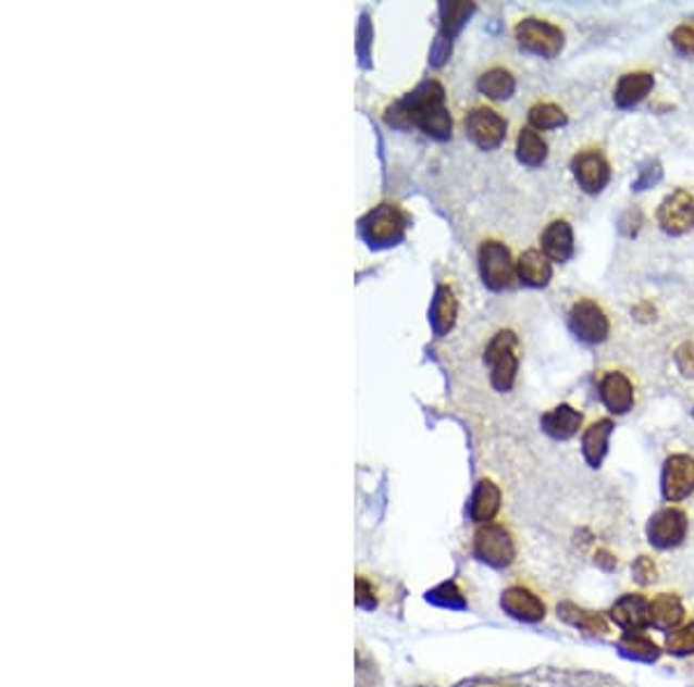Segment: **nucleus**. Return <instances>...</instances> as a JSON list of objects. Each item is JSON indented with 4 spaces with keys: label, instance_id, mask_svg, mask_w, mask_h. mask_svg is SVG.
<instances>
[{
    "label": "nucleus",
    "instance_id": "ddd939ff",
    "mask_svg": "<svg viewBox=\"0 0 694 687\" xmlns=\"http://www.w3.org/2000/svg\"><path fill=\"white\" fill-rule=\"evenodd\" d=\"M609 616L628 635H644L650 627V598L644 592H625L616 600Z\"/></svg>",
    "mask_w": 694,
    "mask_h": 687
},
{
    "label": "nucleus",
    "instance_id": "6e6552de",
    "mask_svg": "<svg viewBox=\"0 0 694 687\" xmlns=\"http://www.w3.org/2000/svg\"><path fill=\"white\" fill-rule=\"evenodd\" d=\"M463 125L474 147H480L482 151L498 149L507 137V121L484 104L472 107L463 118Z\"/></svg>",
    "mask_w": 694,
    "mask_h": 687
},
{
    "label": "nucleus",
    "instance_id": "aec40b11",
    "mask_svg": "<svg viewBox=\"0 0 694 687\" xmlns=\"http://www.w3.org/2000/svg\"><path fill=\"white\" fill-rule=\"evenodd\" d=\"M583 424V414L572 405L562 403L546 414H542V430L554 440H570L574 438Z\"/></svg>",
    "mask_w": 694,
    "mask_h": 687
},
{
    "label": "nucleus",
    "instance_id": "2eb2a0df",
    "mask_svg": "<svg viewBox=\"0 0 694 687\" xmlns=\"http://www.w3.org/2000/svg\"><path fill=\"white\" fill-rule=\"evenodd\" d=\"M503 609L509 613L511 619L517 621H525V623H537V621H544L546 616V604L544 600L540 598V595L535 590H531L523 584H515L509 586L505 592H503V600H500Z\"/></svg>",
    "mask_w": 694,
    "mask_h": 687
},
{
    "label": "nucleus",
    "instance_id": "7ed1b4c3",
    "mask_svg": "<svg viewBox=\"0 0 694 687\" xmlns=\"http://www.w3.org/2000/svg\"><path fill=\"white\" fill-rule=\"evenodd\" d=\"M484 364L491 369V385L496 391H509L519 373V336L515 332H498L484 350Z\"/></svg>",
    "mask_w": 694,
    "mask_h": 687
},
{
    "label": "nucleus",
    "instance_id": "9d476101",
    "mask_svg": "<svg viewBox=\"0 0 694 687\" xmlns=\"http://www.w3.org/2000/svg\"><path fill=\"white\" fill-rule=\"evenodd\" d=\"M480 274L484 285L496 289V292L511 285L517 276V262L511 260V252L505 243L488 239L480 246Z\"/></svg>",
    "mask_w": 694,
    "mask_h": 687
},
{
    "label": "nucleus",
    "instance_id": "423d86ee",
    "mask_svg": "<svg viewBox=\"0 0 694 687\" xmlns=\"http://www.w3.org/2000/svg\"><path fill=\"white\" fill-rule=\"evenodd\" d=\"M361 227L373 246H394L406 237L408 215L400 207L385 202L369 211L367 218L361 221Z\"/></svg>",
    "mask_w": 694,
    "mask_h": 687
},
{
    "label": "nucleus",
    "instance_id": "cd10ccee",
    "mask_svg": "<svg viewBox=\"0 0 694 687\" xmlns=\"http://www.w3.org/2000/svg\"><path fill=\"white\" fill-rule=\"evenodd\" d=\"M665 653L687 662L694 660V621L669 632V635L665 637Z\"/></svg>",
    "mask_w": 694,
    "mask_h": 687
},
{
    "label": "nucleus",
    "instance_id": "f3484780",
    "mask_svg": "<svg viewBox=\"0 0 694 687\" xmlns=\"http://www.w3.org/2000/svg\"><path fill=\"white\" fill-rule=\"evenodd\" d=\"M685 616L687 611L683 600L676 592H657L650 598V627L665 632V635L685 625Z\"/></svg>",
    "mask_w": 694,
    "mask_h": 687
},
{
    "label": "nucleus",
    "instance_id": "473e14b6",
    "mask_svg": "<svg viewBox=\"0 0 694 687\" xmlns=\"http://www.w3.org/2000/svg\"><path fill=\"white\" fill-rule=\"evenodd\" d=\"M687 664H690V669H692V672H694V660H692V662H687Z\"/></svg>",
    "mask_w": 694,
    "mask_h": 687
},
{
    "label": "nucleus",
    "instance_id": "20e7f679",
    "mask_svg": "<svg viewBox=\"0 0 694 687\" xmlns=\"http://www.w3.org/2000/svg\"><path fill=\"white\" fill-rule=\"evenodd\" d=\"M472 553L491 567H509L517 560V541L503 523H484L474 533Z\"/></svg>",
    "mask_w": 694,
    "mask_h": 687
},
{
    "label": "nucleus",
    "instance_id": "f03ea898",
    "mask_svg": "<svg viewBox=\"0 0 694 687\" xmlns=\"http://www.w3.org/2000/svg\"><path fill=\"white\" fill-rule=\"evenodd\" d=\"M445 88L441 82L429 79L419 84L412 93L389 107L387 123L394 128H414L433 139H449L454 121L445 104Z\"/></svg>",
    "mask_w": 694,
    "mask_h": 687
},
{
    "label": "nucleus",
    "instance_id": "0eeeda50",
    "mask_svg": "<svg viewBox=\"0 0 694 687\" xmlns=\"http://www.w3.org/2000/svg\"><path fill=\"white\" fill-rule=\"evenodd\" d=\"M568 322L572 334L586 346H599L611 334V322L605 309L593 299H579L570 309Z\"/></svg>",
    "mask_w": 694,
    "mask_h": 687
},
{
    "label": "nucleus",
    "instance_id": "a878e982",
    "mask_svg": "<svg viewBox=\"0 0 694 687\" xmlns=\"http://www.w3.org/2000/svg\"><path fill=\"white\" fill-rule=\"evenodd\" d=\"M478 88L491 100H509L517 90V79L505 67H491L478 79Z\"/></svg>",
    "mask_w": 694,
    "mask_h": 687
},
{
    "label": "nucleus",
    "instance_id": "f8f14e48",
    "mask_svg": "<svg viewBox=\"0 0 694 687\" xmlns=\"http://www.w3.org/2000/svg\"><path fill=\"white\" fill-rule=\"evenodd\" d=\"M572 174L577 178L579 188L586 195H597L609 186L611 180V165L609 160L605 158V153L597 149H586L579 151L572 158Z\"/></svg>",
    "mask_w": 694,
    "mask_h": 687
},
{
    "label": "nucleus",
    "instance_id": "4468645a",
    "mask_svg": "<svg viewBox=\"0 0 694 687\" xmlns=\"http://www.w3.org/2000/svg\"><path fill=\"white\" fill-rule=\"evenodd\" d=\"M694 494V459L671 454L662 467V496L667 502H681Z\"/></svg>",
    "mask_w": 694,
    "mask_h": 687
},
{
    "label": "nucleus",
    "instance_id": "6ab92c4d",
    "mask_svg": "<svg viewBox=\"0 0 694 687\" xmlns=\"http://www.w3.org/2000/svg\"><path fill=\"white\" fill-rule=\"evenodd\" d=\"M655 88V77L650 72H628L618 79L614 88V102L620 110H632L639 102H644L650 90Z\"/></svg>",
    "mask_w": 694,
    "mask_h": 687
},
{
    "label": "nucleus",
    "instance_id": "dca6fc26",
    "mask_svg": "<svg viewBox=\"0 0 694 687\" xmlns=\"http://www.w3.org/2000/svg\"><path fill=\"white\" fill-rule=\"evenodd\" d=\"M599 401L611 414H628L634 408V387L625 373H605L599 379Z\"/></svg>",
    "mask_w": 694,
    "mask_h": 687
},
{
    "label": "nucleus",
    "instance_id": "c85d7f7f",
    "mask_svg": "<svg viewBox=\"0 0 694 687\" xmlns=\"http://www.w3.org/2000/svg\"><path fill=\"white\" fill-rule=\"evenodd\" d=\"M472 10L474 8L470 3H445L443 5V30H445V35H449V38H451V35L468 22V16H470Z\"/></svg>",
    "mask_w": 694,
    "mask_h": 687
},
{
    "label": "nucleus",
    "instance_id": "1a4fd4ad",
    "mask_svg": "<svg viewBox=\"0 0 694 687\" xmlns=\"http://www.w3.org/2000/svg\"><path fill=\"white\" fill-rule=\"evenodd\" d=\"M687 528H690V521H687V514L676 508V504H669V508H662L660 512H655L648 521V541L660 551H669V549H676L681 547L685 537H687Z\"/></svg>",
    "mask_w": 694,
    "mask_h": 687
},
{
    "label": "nucleus",
    "instance_id": "4be33fe9",
    "mask_svg": "<svg viewBox=\"0 0 694 687\" xmlns=\"http://www.w3.org/2000/svg\"><path fill=\"white\" fill-rule=\"evenodd\" d=\"M500 502H503L500 488L491 479H482L478 488H474L472 500H470V519L474 523H480V526H484V523H493V519H496V514L500 512Z\"/></svg>",
    "mask_w": 694,
    "mask_h": 687
},
{
    "label": "nucleus",
    "instance_id": "412c9836",
    "mask_svg": "<svg viewBox=\"0 0 694 687\" xmlns=\"http://www.w3.org/2000/svg\"><path fill=\"white\" fill-rule=\"evenodd\" d=\"M517 276L528 287H546L554 278L552 260L537 248L525 250V252H521V258L517 262Z\"/></svg>",
    "mask_w": 694,
    "mask_h": 687
},
{
    "label": "nucleus",
    "instance_id": "7c9ffc66",
    "mask_svg": "<svg viewBox=\"0 0 694 687\" xmlns=\"http://www.w3.org/2000/svg\"><path fill=\"white\" fill-rule=\"evenodd\" d=\"M660 178H662V167H660V162H648L646 167L639 170V176H636V180L632 184V188H634V190H646V188H653Z\"/></svg>",
    "mask_w": 694,
    "mask_h": 687
},
{
    "label": "nucleus",
    "instance_id": "72a5a7b5",
    "mask_svg": "<svg viewBox=\"0 0 694 687\" xmlns=\"http://www.w3.org/2000/svg\"><path fill=\"white\" fill-rule=\"evenodd\" d=\"M692 417H694V410H692Z\"/></svg>",
    "mask_w": 694,
    "mask_h": 687
},
{
    "label": "nucleus",
    "instance_id": "9b49d317",
    "mask_svg": "<svg viewBox=\"0 0 694 687\" xmlns=\"http://www.w3.org/2000/svg\"><path fill=\"white\" fill-rule=\"evenodd\" d=\"M657 223L671 237H683V234L694 229V195L685 188L667 195L660 209H657Z\"/></svg>",
    "mask_w": 694,
    "mask_h": 687
},
{
    "label": "nucleus",
    "instance_id": "2f4dec72",
    "mask_svg": "<svg viewBox=\"0 0 694 687\" xmlns=\"http://www.w3.org/2000/svg\"><path fill=\"white\" fill-rule=\"evenodd\" d=\"M676 364H679L685 377H694V342H685V346L676 350Z\"/></svg>",
    "mask_w": 694,
    "mask_h": 687
},
{
    "label": "nucleus",
    "instance_id": "5701e85b",
    "mask_svg": "<svg viewBox=\"0 0 694 687\" xmlns=\"http://www.w3.org/2000/svg\"><path fill=\"white\" fill-rule=\"evenodd\" d=\"M614 433V422L611 420H599L595 424H591L586 430H583L581 438V451L583 459L591 467H599L602 461H605L607 451H609V438Z\"/></svg>",
    "mask_w": 694,
    "mask_h": 687
},
{
    "label": "nucleus",
    "instance_id": "393cba45",
    "mask_svg": "<svg viewBox=\"0 0 694 687\" xmlns=\"http://www.w3.org/2000/svg\"><path fill=\"white\" fill-rule=\"evenodd\" d=\"M517 158L525 167H540L549 158V143L533 128H521L517 137Z\"/></svg>",
    "mask_w": 694,
    "mask_h": 687
},
{
    "label": "nucleus",
    "instance_id": "c756f323",
    "mask_svg": "<svg viewBox=\"0 0 694 687\" xmlns=\"http://www.w3.org/2000/svg\"><path fill=\"white\" fill-rule=\"evenodd\" d=\"M671 45L681 57L694 61V22H685L676 28L671 33Z\"/></svg>",
    "mask_w": 694,
    "mask_h": 687
},
{
    "label": "nucleus",
    "instance_id": "bb28decb",
    "mask_svg": "<svg viewBox=\"0 0 694 687\" xmlns=\"http://www.w3.org/2000/svg\"><path fill=\"white\" fill-rule=\"evenodd\" d=\"M528 121H531L533 130H556L568 125V114H565L562 107L554 104V102H537L531 107L528 112Z\"/></svg>",
    "mask_w": 694,
    "mask_h": 687
},
{
    "label": "nucleus",
    "instance_id": "a211bd4d",
    "mask_svg": "<svg viewBox=\"0 0 694 687\" xmlns=\"http://www.w3.org/2000/svg\"><path fill=\"white\" fill-rule=\"evenodd\" d=\"M542 252L552 262H570L574 255V232L568 221H554L546 225L540 237Z\"/></svg>",
    "mask_w": 694,
    "mask_h": 687
},
{
    "label": "nucleus",
    "instance_id": "f257e3e1",
    "mask_svg": "<svg viewBox=\"0 0 694 687\" xmlns=\"http://www.w3.org/2000/svg\"><path fill=\"white\" fill-rule=\"evenodd\" d=\"M414 687H634L618 676L577 666H535L515 674L470 676L451 685H414Z\"/></svg>",
    "mask_w": 694,
    "mask_h": 687
},
{
    "label": "nucleus",
    "instance_id": "b1692460",
    "mask_svg": "<svg viewBox=\"0 0 694 687\" xmlns=\"http://www.w3.org/2000/svg\"><path fill=\"white\" fill-rule=\"evenodd\" d=\"M456 315H459V301H456L454 289L449 285H441L435 292L433 305H431V324L437 336H445L454 329Z\"/></svg>",
    "mask_w": 694,
    "mask_h": 687
},
{
    "label": "nucleus",
    "instance_id": "39448f33",
    "mask_svg": "<svg viewBox=\"0 0 694 687\" xmlns=\"http://www.w3.org/2000/svg\"><path fill=\"white\" fill-rule=\"evenodd\" d=\"M515 38L523 51H531L542 59H556L565 49V33L560 26L537 20V16L521 20L515 28Z\"/></svg>",
    "mask_w": 694,
    "mask_h": 687
}]
</instances>
